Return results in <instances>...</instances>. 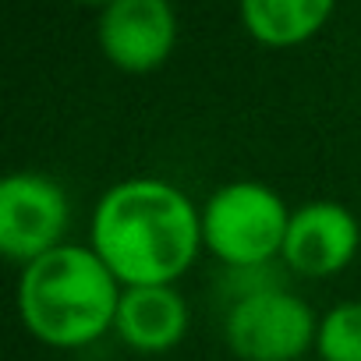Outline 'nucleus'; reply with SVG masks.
I'll use <instances>...</instances> for the list:
<instances>
[{"mask_svg": "<svg viewBox=\"0 0 361 361\" xmlns=\"http://www.w3.org/2000/svg\"><path fill=\"white\" fill-rule=\"evenodd\" d=\"M85 245L121 287H177L206 255L202 206L166 177H124L96 199Z\"/></svg>", "mask_w": 361, "mask_h": 361, "instance_id": "nucleus-1", "label": "nucleus"}, {"mask_svg": "<svg viewBox=\"0 0 361 361\" xmlns=\"http://www.w3.org/2000/svg\"><path fill=\"white\" fill-rule=\"evenodd\" d=\"M121 280L89 245H61L18 269L15 312L29 340L47 350H85L114 336Z\"/></svg>", "mask_w": 361, "mask_h": 361, "instance_id": "nucleus-2", "label": "nucleus"}, {"mask_svg": "<svg viewBox=\"0 0 361 361\" xmlns=\"http://www.w3.org/2000/svg\"><path fill=\"white\" fill-rule=\"evenodd\" d=\"M290 213L266 180H227L202 202V248L220 269L280 266Z\"/></svg>", "mask_w": 361, "mask_h": 361, "instance_id": "nucleus-3", "label": "nucleus"}, {"mask_svg": "<svg viewBox=\"0 0 361 361\" xmlns=\"http://www.w3.org/2000/svg\"><path fill=\"white\" fill-rule=\"evenodd\" d=\"M319 315L287 283L252 290L227 301L224 343L238 361H301L315 350Z\"/></svg>", "mask_w": 361, "mask_h": 361, "instance_id": "nucleus-4", "label": "nucleus"}, {"mask_svg": "<svg viewBox=\"0 0 361 361\" xmlns=\"http://www.w3.org/2000/svg\"><path fill=\"white\" fill-rule=\"evenodd\" d=\"M71 195L43 170H11L0 180V255L18 269L68 245Z\"/></svg>", "mask_w": 361, "mask_h": 361, "instance_id": "nucleus-5", "label": "nucleus"}, {"mask_svg": "<svg viewBox=\"0 0 361 361\" xmlns=\"http://www.w3.org/2000/svg\"><path fill=\"white\" fill-rule=\"evenodd\" d=\"M173 0H114L96 18V43L110 68L124 75H152L177 50Z\"/></svg>", "mask_w": 361, "mask_h": 361, "instance_id": "nucleus-6", "label": "nucleus"}, {"mask_svg": "<svg viewBox=\"0 0 361 361\" xmlns=\"http://www.w3.org/2000/svg\"><path fill=\"white\" fill-rule=\"evenodd\" d=\"M357 252L361 220L333 199H315L290 213L280 266L301 280H329L340 276L357 259Z\"/></svg>", "mask_w": 361, "mask_h": 361, "instance_id": "nucleus-7", "label": "nucleus"}, {"mask_svg": "<svg viewBox=\"0 0 361 361\" xmlns=\"http://www.w3.org/2000/svg\"><path fill=\"white\" fill-rule=\"evenodd\" d=\"M192 329V308L188 298L173 283H152V287H124L114 336L135 350V354H170L185 343Z\"/></svg>", "mask_w": 361, "mask_h": 361, "instance_id": "nucleus-8", "label": "nucleus"}, {"mask_svg": "<svg viewBox=\"0 0 361 361\" xmlns=\"http://www.w3.org/2000/svg\"><path fill=\"white\" fill-rule=\"evenodd\" d=\"M336 0H238V18L252 43L294 50L312 43L333 18Z\"/></svg>", "mask_w": 361, "mask_h": 361, "instance_id": "nucleus-9", "label": "nucleus"}, {"mask_svg": "<svg viewBox=\"0 0 361 361\" xmlns=\"http://www.w3.org/2000/svg\"><path fill=\"white\" fill-rule=\"evenodd\" d=\"M319 361H361V298H343L319 315Z\"/></svg>", "mask_w": 361, "mask_h": 361, "instance_id": "nucleus-10", "label": "nucleus"}, {"mask_svg": "<svg viewBox=\"0 0 361 361\" xmlns=\"http://www.w3.org/2000/svg\"><path fill=\"white\" fill-rule=\"evenodd\" d=\"M71 4H78V8H92V11H103L106 4H114V0H71Z\"/></svg>", "mask_w": 361, "mask_h": 361, "instance_id": "nucleus-11", "label": "nucleus"}]
</instances>
